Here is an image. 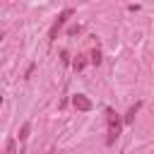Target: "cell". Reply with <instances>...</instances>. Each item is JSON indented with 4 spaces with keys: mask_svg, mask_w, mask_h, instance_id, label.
I'll list each match as a JSON object with an SVG mask.
<instances>
[{
    "mask_svg": "<svg viewBox=\"0 0 154 154\" xmlns=\"http://www.w3.org/2000/svg\"><path fill=\"white\" fill-rule=\"evenodd\" d=\"M106 123H108V137H106V144H116V140H118L120 132H123V118H120L113 108H106Z\"/></svg>",
    "mask_w": 154,
    "mask_h": 154,
    "instance_id": "cell-1",
    "label": "cell"
},
{
    "mask_svg": "<svg viewBox=\"0 0 154 154\" xmlns=\"http://www.w3.org/2000/svg\"><path fill=\"white\" fill-rule=\"evenodd\" d=\"M72 17V10H63L58 17H55V22H53V26H51V31H48V41H55L58 38V31L65 26V22Z\"/></svg>",
    "mask_w": 154,
    "mask_h": 154,
    "instance_id": "cell-2",
    "label": "cell"
},
{
    "mask_svg": "<svg viewBox=\"0 0 154 154\" xmlns=\"http://www.w3.org/2000/svg\"><path fill=\"white\" fill-rule=\"evenodd\" d=\"M72 103H75L77 111H91V101H89L84 94H75V96H72Z\"/></svg>",
    "mask_w": 154,
    "mask_h": 154,
    "instance_id": "cell-3",
    "label": "cell"
},
{
    "mask_svg": "<svg viewBox=\"0 0 154 154\" xmlns=\"http://www.w3.org/2000/svg\"><path fill=\"white\" fill-rule=\"evenodd\" d=\"M140 108H142V103H140V101H137L135 106H130V111L125 113V118H123V123H125V125H130V123H135V116H137V111H140Z\"/></svg>",
    "mask_w": 154,
    "mask_h": 154,
    "instance_id": "cell-4",
    "label": "cell"
},
{
    "mask_svg": "<svg viewBox=\"0 0 154 154\" xmlns=\"http://www.w3.org/2000/svg\"><path fill=\"white\" fill-rule=\"evenodd\" d=\"M29 132H31V123H24V125H22V130H19V140H22V142H26V140H29Z\"/></svg>",
    "mask_w": 154,
    "mask_h": 154,
    "instance_id": "cell-5",
    "label": "cell"
},
{
    "mask_svg": "<svg viewBox=\"0 0 154 154\" xmlns=\"http://www.w3.org/2000/svg\"><path fill=\"white\" fill-rule=\"evenodd\" d=\"M89 60H91L94 65H99V63H101V51H99V48H94V51H91V58H89Z\"/></svg>",
    "mask_w": 154,
    "mask_h": 154,
    "instance_id": "cell-6",
    "label": "cell"
},
{
    "mask_svg": "<svg viewBox=\"0 0 154 154\" xmlns=\"http://www.w3.org/2000/svg\"><path fill=\"white\" fill-rule=\"evenodd\" d=\"M84 63H87V60H84V55H77V60H75V70H82V67H84Z\"/></svg>",
    "mask_w": 154,
    "mask_h": 154,
    "instance_id": "cell-7",
    "label": "cell"
},
{
    "mask_svg": "<svg viewBox=\"0 0 154 154\" xmlns=\"http://www.w3.org/2000/svg\"><path fill=\"white\" fill-rule=\"evenodd\" d=\"M0 103H2V96H0Z\"/></svg>",
    "mask_w": 154,
    "mask_h": 154,
    "instance_id": "cell-8",
    "label": "cell"
}]
</instances>
